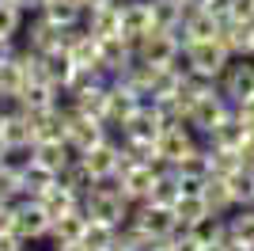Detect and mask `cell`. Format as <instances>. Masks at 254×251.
I'll return each instance as SVG.
<instances>
[{
  "mask_svg": "<svg viewBox=\"0 0 254 251\" xmlns=\"http://www.w3.org/2000/svg\"><path fill=\"white\" fill-rule=\"evenodd\" d=\"M80 202H84V213L95 217V221H106V225H126L129 221V198L122 194V187H118L114 175L99 179Z\"/></svg>",
  "mask_w": 254,
  "mask_h": 251,
  "instance_id": "cell-1",
  "label": "cell"
},
{
  "mask_svg": "<svg viewBox=\"0 0 254 251\" xmlns=\"http://www.w3.org/2000/svg\"><path fill=\"white\" fill-rule=\"evenodd\" d=\"M182 57H186V73L193 76H205V80H216L224 73V65L232 61V53L224 50L220 38H209V42H186L182 46Z\"/></svg>",
  "mask_w": 254,
  "mask_h": 251,
  "instance_id": "cell-2",
  "label": "cell"
},
{
  "mask_svg": "<svg viewBox=\"0 0 254 251\" xmlns=\"http://www.w3.org/2000/svg\"><path fill=\"white\" fill-rule=\"evenodd\" d=\"M53 217L42 209L38 198H19L15 202V221H11V232L19 236L23 244H42L46 232H50Z\"/></svg>",
  "mask_w": 254,
  "mask_h": 251,
  "instance_id": "cell-3",
  "label": "cell"
},
{
  "mask_svg": "<svg viewBox=\"0 0 254 251\" xmlns=\"http://www.w3.org/2000/svg\"><path fill=\"white\" fill-rule=\"evenodd\" d=\"M201 145V137L190 129V122L186 118H167V126H163V133L156 137V148H159V160H167L171 167L179 164L190 148Z\"/></svg>",
  "mask_w": 254,
  "mask_h": 251,
  "instance_id": "cell-4",
  "label": "cell"
},
{
  "mask_svg": "<svg viewBox=\"0 0 254 251\" xmlns=\"http://www.w3.org/2000/svg\"><path fill=\"white\" fill-rule=\"evenodd\" d=\"M216 88L228 103H243L254 95V57H232L216 76Z\"/></svg>",
  "mask_w": 254,
  "mask_h": 251,
  "instance_id": "cell-5",
  "label": "cell"
},
{
  "mask_svg": "<svg viewBox=\"0 0 254 251\" xmlns=\"http://www.w3.org/2000/svg\"><path fill=\"white\" fill-rule=\"evenodd\" d=\"M235 111V103H228L220 95V88H212V92H205L201 99H193V107L186 111V122H190V129L197 137H205L212 129V126L220 122V118H228Z\"/></svg>",
  "mask_w": 254,
  "mask_h": 251,
  "instance_id": "cell-6",
  "label": "cell"
},
{
  "mask_svg": "<svg viewBox=\"0 0 254 251\" xmlns=\"http://www.w3.org/2000/svg\"><path fill=\"white\" fill-rule=\"evenodd\" d=\"M129 221L140 225L152 240H163L179 229V217H175V206H159V202H137L129 206Z\"/></svg>",
  "mask_w": 254,
  "mask_h": 251,
  "instance_id": "cell-7",
  "label": "cell"
},
{
  "mask_svg": "<svg viewBox=\"0 0 254 251\" xmlns=\"http://www.w3.org/2000/svg\"><path fill=\"white\" fill-rule=\"evenodd\" d=\"M133 53L144 65H171L182 53V46L175 38V31H148L140 38H133Z\"/></svg>",
  "mask_w": 254,
  "mask_h": 251,
  "instance_id": "cell-8",
  "label": "cell"
},
{
  "mask_svg": "<svg viewBox=\"0 0 254 251\" xmlns=\"http://www.w3.org/2000/svg\"><path fill=\"white\" fill-rule=\"evenodd\" d=\"M64 141H68V148L80 156V152H87L91 145L106 141V122L95 118V115H80V111H72V115H68V133H64Z\"/></svg>",
  "mask_w": 254,
  "mask_h": 251,
  "instance_id": "cell-9",
  "label": "cell"
},
{
  "mask_svg": "<svg viewBox=\"0 0 254 251\" xmlns=\"http://www.w3.org/2000/svg\"><path fill=\"white\" fill-rule=\"evenodd\" d=\"M220 34V19L212 15L209 8H186V15H182V23L175 27V38H179V46H186V42H209Z\"/></svg>",
  "mask_w": 254,
  "mask_h": 251,
  "instance_id": "cell-10",
  "label": "cell"
},
{
  "mask_svg": "<svg viewBox=\"0 0 254 251\" xmlns=\"http://www.w3.org/2000/svg\"><path fill=\"white\" fill-rule=\"evenodd\" d=\"M137 92L133 88H126V84L118 80H106V103H103V122L106 129H122L126 126V118L137 111Z\"/></svg>",
  "mask_w": 254,
  "mask_h": 251,
  "instance_id": "cell-11",
  "label": "cell"
},
{
  "mask_svg": "<svg viewBox=\"0 0 254 251\" xmlns=\"http://www.w3.org/2000/svg\"><path fill=\"white\" fill-rule=\"evenodd\" d=\"M118 156H122V141H114V137L106 133V141H99V145H91L87 148V152H80V164L87 167V171H91V179H110L118 171Z\"/></svg>",
  "mask_w": 254,
  "mask_h": 251,
  "instance_id": "cell-12",
  "label": "cell"
},
{
  "mask_svg": "<svg viewBox=\"0 0 254 251\" xmlns=\"http://www.w3.org/2000/svg\"><path fill=\"white\" fill-rule=\"evenodd\" d=\"M23 46L34 53H50V50H61V27L50 23L42 11H31V19L23 23Z\"/></svg>",
  "mask_w": 254,
  "mask_h": 251,
  "instance_id": "cell-13",
  "label": "cell"
},
{
  "mask_svg": "<svg viewBox=\"0 0 254 251\" xmlns=\"http://www.w3.org/2000/svg\"><path fill=\"white\" fill-rule=\"evenodd\" d=\"M163 126H167V118H163V111H159V103L152 107H137L133 115L126 118V141H156L159 133H163Z\"/></svg>",
  "mask_w": 254,
  "mask_h": 251,
  "instance_id": "cell-14",
  "label": "cell"
},
{
  "mask_svg": "<svg viewBox=\"0 0 254 251\" xmlns=\"http://www.w3.org/2000/svg\"><path fill=\"white\" fill-rule=\"evenodd\" d=\"M0 141H4L8 148L34 145L31 115H27V111H19V107H4V111H0Z\"/></svg>",
  "mask_w": 254,
  "mask_h": 251,
  "instance_id": "cell-15",
  "label": "cell"
},
{
  "mask_svg": "<svg viewBox=\"0 0 254 251\" xmlns=\"http://www.w3.org/2000/svg\"><path fill=\"white\" fill-rule=\"evenodd\" d=\"M27 80H31V73H27L23 50H15L11 57H4V61H0V103L11 107V99L27 88Z\"/></svg>",
  "mask_w": 254,
  "mask_h": 251,
  "instance_id": "cell-16",
  "label": "cell"
},
{
  "mask_svg": "<svg viewBox=\"0 0 254 251\" xmlns=\"http://www.w3.org/2000/svg\"><path fill=\"white\" fill-rule=\"evenodd\" d=\"M156 175H159V171L152 164H137V167H129L126 175H114V179H118V187H122V194L129 198V206H137V202H148L152 198Z\"/></svg>",
  "mask_w": 254,
  "mask_h": 251,
  "instance_id": "cell-17",
  "label": "cell"
},
{
  "mask_svg": "<svg viewBox=\"0 0 254 251\" xmlns=\"http://www.w3.org/2000/svg\"><path fill=\"white\" fill-rule=\"evenodd\" d=\"M118 15H122L126 38H140V34L156 31L152 27V0H118Z\"/></svg>",
  "mask_w": 254,
  "mask_h": 251,
  "instance_id": "cell-18",
  "label": "cell"
},
{
  "mask_svg": "<svg viewBox=\"0 0 254 251\" xmlns=\"http://www.w3.org/2000/svg\"><path fill=\"white\" fill-rule=\"evenodd\" d=\"M247 133H251V129H247L243 126V118L235 115H228V118H220V122L212 126L209 133L201 137V145H209V148H243V141H247Z\"/></svg>",
  "mask_w": 254,
  "mask_h": 251,
  "instance_id": "cell-19",
  "label": "cell"
},
{
  "mask_svg": "<svg viewBox=\"0 0 254 251\" xmlns=\"http://www.w3.org/2000/svg\"><path fill=\"white\" fill-rule=\"evenodd\" d=\"M133 57H137V53H133V38H126V34H106V38H99V61H103L106 76H114L118 69H126Z\"/></svg>",
  "mask_w": 254,
  "mask_h": 251,
  "instance_id": "cell-20",
  "label": "cell"
},
{
  "mask_svg": "<svg viewBox=\"0 0 254 251\" xmlns=\"http://www.w3.org/2000/svg\"><path fill=\"white\" fill-rule=\"evenodd\" d=\"M84 229H87V213H84V202H80V209H72V213H61V217L50 225V232H46V244H50V248L76 244V240H84Z\"/></svg>",
  "mask_w": 254,
  "mask_h": 251,
  "instance_id": "cell-21",
  "label": "cell"
},
{
  "mask_svg": "<svg viewBox=\"0 0 254 251\" xmlns=\"http://www.w3.org/2000/svg\"><path fill=\"white\" fill-rule=\"evenodd\" d=\"M31 126H34V141H64L68 133V111L64 107H46L38 115H31Z\"/></svg>",
  "mask_w": 254,
  "mask_h": 251,
  "instance_id": "cell-22",
  "label": "cell"
},
{
  "mask_svg": "<svg viewBox=\"0 0 254 251\" xmlns=\"http://www.w3.org/2000/svg\"><path fill=\"white\" fill-rule=\"evenodd\" d=\"M53 103H57V88L46 84V80H27V88L11 99V107H19L27 115H38V111H46V107H53Z\"/></svg>",
  "mask_w": 254,
  "mask_h": 251,
  "instance_id": "cell-23",
  "label": "cell"
},
{
  "mask_svg": "<svg viewBox=\"0 0 254 251\" xmlns=\"http://www.w3.org/2000/svg\"><path fill=\"white\" fill-rule=\"evenodd\" d=\"M84 27L95 34V38H106V34H122L118 0H114V4H103V8H84Z\"/></svg>",
  "mask_w": 254,
  "mask_h": 251,
  "instance_id": "cell-24",
  "label": "cell"
},
{
  "mask_svg": "<svg viewBox=\"0 0 254 251\" xmlns=\"http://www.w3.org/2000/svg\"><path fill=\"white\" fill-rule=\"evenodd\" d=\"M251 31H254V23L228 19V23H220V34H216V38L224 42V50L232 53V57H251Z\"/></svg>",
  "mask_w": 254,
  "mask_h": 251,
  "instance_id": "cell-25",
  "label": "cell"
},
{
  "mask_svg": "<svg viewBox=\"0 0 254 251\" xmlns=\"http://www.w3.org/2000/svg\"><path fill=\"white\" fill-rule=\"evenodd\" d=\"M34 160H38L42 167H50V171L61 175L64 167L76 160V152L68 148V141H34Z\"/></svg>",
  "mask_w": 254,
  "mask_h": 251,
  "instance_id": "cell-26",
  "label": "cell"
},
{
  "mask_svg": "<svg viewBox=\"0 0 254 251\" xmlns=\"http://www.w3.org/2000/svg\"><path fill=\"white\" fill-rule=\"evenodd\" d=\"M38 202H42V209L50 213L53 221L61 217V213H72V209H80V194H76V190H68L61 179H57V183H53L46 194H38Z\"/></svg>",
  "mask_w": 254,
  "mask_h": 251,
  "instance_id": "cell-27",
  "label": "cell"
},
{
  "mask_svg": "<svg viewBox=\"0 0 254 251\" xmlns=\"http://www.w3.org/2000/svg\"><path fill=\"white\" fill-rule=\"evenodd\" d=\"M201 198H205V206H209V213H212V217H228V213L235 209V198H232V190H228V179L209 175V179H205Z\"/></svg>",
  "mask_w": 254,
  "mask_h": 251,
  "instance_id": "cell-28",
  "label": "cell"
},
{
  "mask_svg": "<svg viewBox=\"0 0 254 251\" xmlns=\"http://www.w3.org/2000/svg\"><path fill=\"white\" fill-rule=\"evenodd\" d=\"M57 183V171H50V167H42L38 160H31V164L19 171V190L27 194V198H38V194H46V190Z\"/></svg>",
  "mask_w": 254,
  "mask_h": 251,
  "instance_id": "cell-29",
  "label": "cell"
},
{
  "mask_svg": "<svg viewBox=\"0 0 254 251\" xmlns=\"http://www.w3.org/2000/svg\"><path fill=\"white\" fill-rule=\"evenodd\" d=\"M175 217H179V229L175 232H190L197 221L209 217V206H205L201 194H182V198L175 202Z\"/></svg>",
  "mask_w": 254,
  "mask_h": 251,
  "instance_id": "cell-30",
  "label": "cell"
},
{
  "mask_svg": "<svg viewBox=\"0 0 254 251\" xmlns=\"http://www.w3.org/2000/svg\"><path fill=\"white\" fill-rule=\"evenodd\" d=\"M38 11H42L50 23H57V27H76V23H84L80 0H46Z\"/></svg>",
  "mask_w": 254,
  "mask_h": 251,
  "instance_id": "cell-31",
  "label": "cell"
},
{
  "mask_svg": "<svg viewBox=\"0 0 254 251\" xmlns=\"http://www.w3.org/2000/svg\"><path fill=\"white\" fill-rule=\"evenodd\" d=\"M224 221H228V236H232V240L254 248V206H235Z\"/></svg>",
  "mask_w": 254,
  "mask_h": 251,
  "instance_id": "cell-32",
  "label": "cell"
},
{
  "mask_svg": "<svg viewBox=\"0 0 254 251\" xmlns=\"http://www.w3.org/2000/svg\"><path fill=\"white\" fill-rule=\"evenodd\" d=\"M205 148H209V145H205ZM239 167H243L239 148H209V175H216V179H232Z\"/></svg>",
  "mask_w": 254,
  "mask_h": 251,
  "instance_id": "cell-33",
  "label": "cell"
},
{
  "mask_svg": "<svg viewBox=\"0 0 254 251\" xmlns=\"http://www.w3.org/2000/svg\"><path fill=\"white\" fill-rule=\"evenodd\" d=\"M118 240V225H106V221H95V217H87V229H84V248L91 251H106L110 244Z\"/></svg>",
  "mask_w": 254,
  "mask_h": 251,
  "instance_id": "cell-34",
  "label": "cell"
},
{
  "mask_svg": "<svg viewBox=\"0 0 254 251\" xmlns=\"http://www.w3.org/2000/svg\"><path fill=\"white\" fill-rule=\"evenodd\" d=\"M23 23H27V11L15 0H0V38H19Z\"/></svg>",
  "mask_w": 254,
  "mask_h": 251,
  "instance_id": "cell-35",
  "label": "cell"
},
{
  "mask_svg": "<svg viewBox=\"0 0 254 251\" xmlns=\"http://www.w3.org/2000/svg\"><path fill=\"white\" fill-rule=\"evenodd\" d=\"M228 190H232L235 206H254V167H239L228 179Z\"/></svg>",
  "mask_w": 254,
  "mask_h": 251,
  "instance_id": "cell-36",
  "label": "cell"
},
{
  "mask_svg": "<svg viewBox=\"0 0 254 251\" xmlns=\"http://www.w3.org/2000/svg\"><path fill=\"white\" fill-rule=\"evenodd\" d=\"M57 179H61V183H64V187H68V190H76L80 198H84L87 190L95 187V179H91V171H87V167L80 164V160H72V164L64 167V171H61V175H57Z\"/></svg>",
  "mask_w": 254,
  "mask_h": 251,
  "instance_id": "cell-37",
  "label": "cell"
},
{
  "mask_svg": "<svg viewBox=\"0 0 254 251\" xmlns=\"http://www.w3.org/2000/svg\"><path fill=\"white\" fill-rule=\"evenodd\" d=\"M228 19L254 23V0H228Z\"/></svg>",
  "mask_w": 254,
  "mask_h": 251,
  "instance_id": "cell-38",
  "label": "cell"
},
{
  "mask_svg": "<svg viewBox=\"0 0 254 251\" xmlns=\"http://www.w3.org/2000/svg\"><path fill=\"white\" fill-rule=\"evenodd\" d=\"M205 179H209V175H179V190H182V194H201Z\"/></svg>",
  "mask_w": 254,
  "mask_h": 251,
  "instance_id": "cell-39",
  "label": "cell"
},
{
  "mask_svg": "<svg viewBox=\"0 0 254 251\" xmlns=\"http://www.w3.org/2000/svg\"><path fill=\"white\" fill-rule=\"evenodd\" d=\"M235 115L243 118L247 129H254V95H251V99H243V103H235Z\"/></svg>",
  "mask_w": 254,
  "mask_h": 251,
  "instance_id": "cell-40",
  "label": "cell"
},
{
  "mask_svg": "<svg viewBox=\"0 0 254 251\" xmlns=\"http://www.w3.org/2000/svg\"><path fill=\"white\" fill-rule=\"evenodd\" d=\"M11 221H15V202H0V232H11Z\"/></svg>",
  "mask_w": 254,
  "mask_h": 251,
  "instance_id": "cell-41",
  "label": "cell"
},
{
  "mask_svg": "<svg viewBox=\"0 0 254 251\" xmlns=\"http://www.w3.org/2000/svg\"><path fill=\"white\" fill-rule=\"evenodd\" d=\"M15 50H19V46H15V38H0V61H4V57H11Z\"/></svg>",
  "mask_w": 254,
  "mask_h": 251,
  "instance_id": "cell-42",
  "label": "cell"
},
{
  "mask_svg": "<svg viewBox=\"0 0 254 251\" xmlns=\"http://www.w3.org/2000/svg\"><path fill=\"white\" fill-rule=\"evenodd\" d=\"M103 4H114V0H80V8H103Z\"/></svg>",
  "mask_w": 254,
  "mask_h": 251,
  "instance_id": "cell-43",
  "label": "cell"
},
{
  "mask_svg": "<svg viewBox=\"0 0 254 251\" xmlns=\"http://www.w3.org/2000/svg\"><path fill=\"white\" fill-rule=\"evenodd\" d=\"M197 251H228V244H216V240H212V244H201Z\"/></svg>",
  "mask_w": 254,
  "mask_h": 251,
  "instance_id": "cell-44",
  "label": "cell"
},
{
  "mask_svg": "<svg viewBox=\"0 0 254 251\" xmlns=\"http://www.w3.org/2000/svg\"><path fill=\"white\" fill-rule=\"evenodd\" d=\"M228 251H254L251 244H239V240H228Z\"/></svg>",
  "mask_w": 254,
  "mask_h": 251,
  "instance_id": "cell-45",
  "label": "cell"
},
{
  "mask_svg": "<svg viewBox=\"0 0 254 251\" xmlns=\"http://www.w3.org/2000/svg\"><path fill=\"white\" fill-rule=\"evenodd\" d=\"M106 251H133V248H126V244H122V240H114V244H110V248H106Z\"/></svg>",
  "mask_w": 254,
  "mask_h": 251,
  "instance_id": "cell-46",
  "label": "cell"
},
{
  "mask_svg": "<svg viewBox=\"0 0 254 251\" xmlns=\"http://www.w3.org/2000/svg\"><path fill=\"white\" fill-rule=\"evenodd\" d=\"M186 4H193V8H205V4H209V0H186Z\"/></svg>",
  "mask_w": 254,
  "mask_h": 251,
  "instance_id": "cell-47",
  "label": "cell"
},
{
  "mask_svg": "<svg viewBox=\"0 0 254 251\" xmlns=\"http://www.w3.org/2000/svg\"><path fill=\"white\" fill-rule=\"evenodd\" d=\"M251 57H254V31H251Z\"/></svg>",
  "mask_w": 254,
  "mask_h": 251,
  "instance_id": "cell-48",
  "label": "cell"
},
{
  "mask_svg": "<svg viewBox=\"0 0 254 251\" xmlns=\"http://www.w3.org/2000/svg\"><path fill=\"white\" fill-rule=\"evenodd\" d=\"M4 148H8V145H4V141H0V156H4Z\"/></svg>",
  "mask_w": 254,
  "mask_h": 251,
  "instance_id": "cell-49",
  "label": "cell"
}]
</instances>
